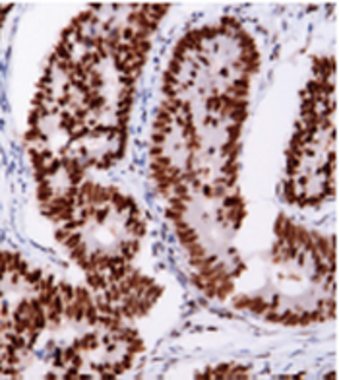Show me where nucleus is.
I'll return each instance as SVG.
<instances>
[{"label":"nucleus","mask_w":339,"mask_h":380,"mask_svg":"<svg viewBox=\"0 0 339 380\" xmlns=\"http://www.w3.org/2000/svg\"><path fill=\"white\" fill-rule=\"evenodd\" d=\"M169 136L163 132H151V144H159V146H167Z\"/></svg>","instance_id":"13"},{"label":"nucleus","mask_w":339,"mask_h":380,"mask_svg":"<svg viewBox=\"0 0 339 380\" xmlns=\"http://www.w3.org/2000/svg\"><path fill=\"white\" fill-rule=\"evenodd\" d=\"M64 316H68L72 322H84V316H85V305L78 303L76 299L70 301V303H64Z\"/></svg>","instance_id":"3"},{"label":"nucleus","mask_w":339,"mask_h":380,"mask_svg":"<svg viewBox=\"0 0 339 380\" xmlns=\"http://www.w3.org/2000/svg\"><path fill=\"white\" fill-rule=\"evenodd\" d=\"M165 152H167V146H159V144H151V148H149V157L153 159V157H159V156H165Z\"/></svg>","instance_id":"14"},{"label":"nucleus","mask_w":339,"mask_h":380,"mask_svg":"<svg viewBox=\"0 0 339 380\" xmlns=\"http://www.w3.org/2000/svg\"><path fill=\"white\" fill-rule=\"evenodd\" d=\"M124 345V351H128V353H132V355H138V353H144V349H146V345H144V341H142V337H136V339H130V341H126V343H122Z\"/></svg>","instance_id":"9"},{"label":"nucleus","mask_w":339,"mask_h":380,"mask_svg":"<svg viewBox=\"0 0 339 380\" xmlns=\"http://www.w3.org/2000/svg\"><path fill=\"white\" fill-rule=\"evenodd\" d=\"M58 293L64 303L74 301V285H70L68 281H58Z\"/></svg>","instance_id":"8"},{"label":"nucleus","mask_w":339,"mask_h":380,"mask_svg":"<svg viewBox=\"0 0 339 380\" xmlns=\"http://www.w3.org/2000/svg\"><path fill=\"white\" fill-rule=\"evenodd\" d=\"M124 227H126V231H128L134 239H142V237H146V233H148V225H146V221H144L142 217H126Z\"/></svg>","instance_id":"2"},{"label":"nucleus","mask_w":339,"mask_h":380,"mask_svg":"<svg viewBox=\"0 0 339 380\" xmlns=\"http://www.w3.org/2000/svg\"><path fill=\"white\" fill-rule=\"evenodd\" d=\"M140 239H126L118 243V252L126 258V262H130L138 252H140Z\"/></svg>","instance_id":"4"},{"label":"nucleus","mask_w":339,"mask_h":380,"mask_svg":"<svg viewBox=\"0 0 339 380\" xmlns=\"http://www.w3.org/2000/svg\"><path fill=\"white\" fill-rule=\"evenodd\" d=\"M43 275H45V273H43L41 268H29L27 273L23 275V281H25V283H27V287L31 289V287H35V285L43 279Z\"/></svg>","instance_id":"7"},{"label":"nucleus","mask_w":339,"mask_h":380,"mask_svg":"<svg viewBox=\"0 0 339 380\" xmlns=\"http://www.w3.org/2000/svg\"><path fill=\"white\" fill-rule=\"evenodd\" d=\"M246 305H248V297L246 295H236L233 297V307L236 311H246Z\"/></svg>","instance_id":"11"},{"label":"nucleus","mask_w":339,"mask_h":380,"mask_svg":"<svg viewBox=\"0 0 339 380\" xmlns=\"http://www.w3.org/2000/svg\"><path fill=\"white\" fill-rule=\"evenodd\" d=\"M85 281H87V285L95 293H101V291H105L109 287V279H107V273L105 271H99V270L85 271Z\"/></svg>","instance_id":"1"},{"label":"nucleus","mask_w":339,"mask_h":380,"mask_svg":"<svg viewBox=\"0 0 339 380\" xmlns=\"http://www.w3.org/2000/svg\"><path fill=\"white\" fill-rule=\"evenodd\" d=\"M80 243H84V239H82L80 231H74V233H70V235H68V239L62 243V246H66L68 250H72V248H74V246H78Z\"/></svg>","instance_id":"10"},{"label":"nucleus","mask_w":339,"mask_h":380,"mask_svg":"<svg viewBox=\"0 0 339 380\" xmlns=\"http://www.w3.org/2000/svg\"><path fill=\"white\" fill-rule=\"evenodd\" d=\"M87 256H89V250H87V245H85V243H80L78 246H74V248L70 250V258H72L78 266H82V264L87 260Z\"/></svg>","instance_id":"6"},{"label":"nucleus","mask_w":339,"mask_h":380,"mask_svg":"<svg viewBox=\"0 0 339 380\" xmlns=\"http://www.w3.org/2000/svg\"><path fill=\"white\" fill-rule=\"evenodd\" d=\"M246 311H250L252 314L262 316V314L268 311V299H264V297H248Z\"/></svg>","instance_id":"5"},{"label":"nucleus","mask_w":339,"mask_h":380,"mask_svg":"<svg viewBox=\"0 0 339 380\" xmlns=\"http://www.w3.org/2000/svg\"><path fill=\"white\" fill-rule=\"evenodd\" d=\"M165 216L172 221V225H174V223H178V221H182V219H186V214H182V212H178V210H172V208H167Z\"/></svg>","instance_id":"12"}]
</instances>
